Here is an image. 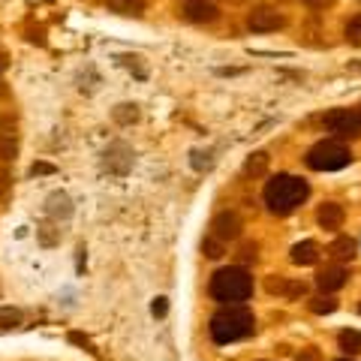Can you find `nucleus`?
Instances as JSON below:
<instances>
[{
    "label": "nucleus",
    "instance_id": "obj_23",
    "mask_svg": "<svg viewBox=\"0 0 361 361\" xmlns=\"http://www.w3.org/2000/svg\"><path fill=\"white\" fill-rule=\"evenodd\" d=\"M70 341H73V343H78V346H85V349H87V353H97V349H94V346H90V341H87V337H85V334H78V331H73V334H70Z\"/></svg>",
    "mask_w": 361,
    "mask_h": 361
},
{
    "label": "nucleus",
    "instance_id": "obj_27",
    "mask_svg": "<svg viewBox=\"0 0 361 361\" xmlns=\"http://www.w3.org/2000/svg\"><path fill=\"white\" fill-rule=\"evenodd\" d=\"M30 172H33V175H42V172H51V166H45V163H37V166L30 169Z\"/></svg>",
    "mask_w": 361,
    "mask_h": 361
},
{
    "label": "nucleus",
    "instance_id": "obj_24",
    "mask_svg": "<svg viewBox=\"0 0 361 361\" xmlns=\"http://www.w3.org/2000/svg\"><path fill=\"white\" fill-rule=\"evenodd\" d=\"M151 310H154V316H166V310H169V304H166V298H157Z\"/></svg>",
    "mask_w": 361,
    "mask_h": 361
},
{
    "label": "nucleus",
    "instance_id": "obj_19",
    "mask_svg": "<svg viewBox=\"0 0 361 361\" xmlns=\"http://www.w3.org/2000/svg\"><path fill=\"white\" fill-rule=\"evenodd\" d=\"M268 292H271V295H286V289H289V283H286V280H280V277H268Z\"/></svg>",
    "mask_w": 361,
    "mask_h": 361
},
{
    "label": "nucleus",
    "instance_id": "obj_25",
    "mask_svg": "<svg viewBox=\"0 0 361 361\" xmlns=\"http://www.w3.org/2000/svg\"><path fill=\"white\" fill-rule=\"evenodd\" d=\"M307 6H313V9H322V6H331L334 0H304Z\"/></svg>",
    "mask_w": 361,
    "mask_h": 361
},
{
    "label": "nucleus",
    "instance_id": "obj_3",
    "mask_svg": "<svg viewBox=\"0 0 361 361\" xmlns=\"http://www.w3.org/2000/svg\"><path fill=\"white\" fill-rule=\"evenodd\" d=\"M250 292H253V277L244 268H220L211 277V295L217 301L235 304V301L250 298Z\"/></svg>",
    "mask_w": 361,
    "mask_h": 361
},
{
    "label": "nucleus",
    "instance_id": "obj_20",
    "mask_svg": "<svg viewBox=\"0 0 361 361\" xmlns=\"http://www.w3.org/2000/svg\"><path fill=\"white\" fill-rule=\"evenodd\" d=\"M202 250H205V256H211V259L223 256V247H220V241H214V238H208L205 244H202Z\"/></svg>",
    "mask_w": 361,
    "mask_h": 361
},
{
    "label": "nucleus",
    "instance_id": "obj_10",
    "mask_svg": "<svg viewBox=\"0 0 361 361\" xmlns=\"http://www.w3.org/2000/svg\"><path fill=\"white\" fill-rule=\"evenodd\" d=\"M316 220H319L322 229H341L343 226V208L337 205V202H325V205L319 208V214H316Z\"/></svg>",
    "mask_w": 361,
    "mask_h": 361
},
{
    "label": "nucleus",
    "instance_id": "obj_8",
    "mask_svg": "<svg viewBox=\"0 0 361 361\" xmlns=\"http://www.w3.org/2000/svg\"><path fill=\"white\" fill-rule=\"evenodd\" d=\"M184 16L190 18V21H214L220 16V9H217V4L214 0H187L184 4Z\"/></svg>",
    "mask_w": 361,
    "mask_h": 361
},
{
    "label": "nucleus",
    "instance_id": "obj_22",
    "mask_svg": "<svg viewBox=\"0 0 361 361\" xmlns=\"http://www.w3.org/2000/svg\"><path fill=\"white\" fill-rule=\"evenodd\" d=\"M16 157V142H0V160H13Z\"/></svg>",
    "mask_w": 361,
    "mask_h": 361
},
{
    "label": "nucleus",
    "instance_id": "obj_5",
    "mask_svg": "<svg viewBox=\"0 0 361 361\" xmlns=\"http://www.w3.org/2000/svg\"><path fill=\"white\" fill-rule=\"evenodd\" d=\"M325 130H329L331 135H337V139H355V135H361V115L358 109H334L329 111V115L322 118Z\"/></svg>",
    "mask_w": 361,
    "mask_h": 361
},
{
    "label": "nucleus",
    "instance_id": "obj_1",
    "mask_svg": "<svg viewBox=\"0 0 361 361\" xmlns=\"http://www.w3.org/2000/svg\"><path fill=\"white\" fill-rule=\"evenodd\" d=\"M310 193V187H307V180H301L295 175H274L265 184V202H268V208L274 211V214H292L304 199H307Z\"/></svg>",
    "mask_w": 361,
    "mask_h": 361
},
{
    "label": "nucleus",
    "instance_id": "obj_18",
    "mask_svg": "<svg viewBox=\"0 0 361 361\" xmlns=\"http://www.w3.org/2000/svg\"><path fill=\"white\" fill-rule=\"evenodd\" d=\"M13 135H16L13 115H0V139H13Z\"/></svg>",
    "mask_w": 361,
    "mask_h": 361
},
{
    "label": "nucleus",
    "instance_id": "obj_21",
    "mask_svg": "<svg viewBox=\"0 0 361 361\" xmlns=\"http://www.w3.org/2000/svg\"><path fill=\"white\" fill-rule=\"evenodd\" d=\"M295 361H322V355H319V349H301V353L295 355Z\"/></svg>",
    "mask_w": 361,
    "mask_h": 361
},
{
    "label": "nucleus",
    "instance_id": "obj_15",
    "mask_svg": "<svg viewBox=\"0 0 361 361\" xmlns=\"http://www.w3.org/2000/svg\"><path fill=\"white\" fill-rule=\"evenodd\" d=\"M310 310H313V313H334V310H337V301L329 298V295H319V298L310 301Z\"/></svg>",
    "mask_w": 361,
    "mask_h": 361
},
{
    "label": "nucleus",
    "instance_id": "obj_7",
    "mask_svg": "<svg viewBox=\"0 0 361 361\" xmlns=\"http://www.w3.org/2000/svg\"><path fill=\"white\" fill-rule=\"evenodd\" d=\"M211 229H214V238H217V241H229V238H238L244 226H241L238 214H220V217L214 220Z\"/></svg>",
    "mask_w": 361,
    "mask_h": 361
},
{
    "label": "nucleus",
    "instance_id": "obj_26",
    "mask_svg": "<svg viewBox=\"0 0 361 361\" xmlns=\"http://www.w3.org/2000/svg\"><path fill=\"white\" fill-rule=\"evenodd\" d=\"M6 187H9V175H6V172H0V196L6 193Z\"/></svg>",
    "mask_w": 361,
    "mask_h": 361
},
{
    "label": "nucleus",
    "instance_id": "obj_13",
    "mask_svg": "<svg viewBox=\"0 0 361 361\" xmlns=\"http://www.w3.org/2000/svg\"><path fill=\"white\" fill-rule=\"evenodd\" d=\"M329 253L334 259H353L355 256V241L353 238H337L331 247H329Z\"/></svg>",
    "mask_w": 361,
    "mask_h": 361
},
{
    "label": "nucleus",
    "instance_id": "obj_4",
    "mask_svg": "<svg viewBox=\"0 0 361 361\" xmlns=\"http://www.w3.org/2000/svg\"><path fill=\"white\" fill-rule=\"evenodd\" d=\"M349 163H353V154L337 142H319L307 151V166L316 169V172H337V169H343Z\"/></svg>",
    "mask_w": 361,
    "mask_h": 361
},
{
    "label": "nucleus",
    "instance_id": "obj_6",
    "mask_svg": "<svg viewBox=\"0 0 361 361\" xmlns=\"http://www.w3.org/2000/svg\"><path fill=\"white\" fill-rule=\"evenodd\" d=\"M247 25L256 33H271V30L283 27V16H280L274 6H256L253 13L247 16Z\"/></svg>",
    "mask_w": 361,
    "mask_h": 361
},
{
    "label": "nucleus",
    "instance_id": "obj_28",
    "mask_svg": "<svg viewBox=\"0 0 361 361\" xmlns=\"http://www.w3.org/2000/svg\"><path fill=\"white\" fill-rule=\"evenodd\" d=\"M4 66H6V61H4V58H0V73H4Z\"/></svg>",
    "mask_w": 361,
    "mask_h": 361
},
{
    "label": "nucleus",
    "instance_id": "obj_14",
    "mask_svg": "<svg viewBox=\"0 0 361 361\" xmlns=\"http://www.w3.org/2000/svg\"><path fill=\"white\" fill-rule=\"evenodd\" d=\"M341 349H343V353H349V355L361 353V331H353V329L341 331Z\"/></svg>",
    "mask_w": 361,
    "mask_h": 361
},
{
    "label": "nucleus",
    "instance_id": "obj_30",
    "mask_svg": "<svg viewBox=\"0 0 361 361\" xmlns=\"http://www.w3.org/2000/svg\"><path fill=\"white\" fill-rule=\"evenodd\" d=\"M358 115H361V109H358Z\"/></svg>",
    "mask_w": 361,
    "mask_h": 361
},
{
    "label": "nucleus",
    "instance_id": "obj_29",
    "mask_svg": "<svg viewBox=\"0 0 361 361\" xmlns=\"http://www.w3.org/2000/svg\"><path fill=\"white\" fill-rule=\"evenodd\" d=\"M341 361H349V358H341Z\"/></svg>",
    "mask_w": 361,
    "mask_h": 361
},
{
    "label": "nucleus",
    "instance_id": "obj_11",
    "mask_svg": "<svg viewBox=\"0 0 361 361\" xmlns=\"http://www.w3.org/2000/svg\"><path fill=\"white\" fill-rule=\"evenodd\" d=\"M316 259H319V247L313 241H301V244L292 247V262L295 265H313Z\"/></svg>",
    "mask_w": 361,
    "mask_h": 361
},
{
    "label": "nucleus",
    "instance_id": "obj_2",
    "mask_svg": "<svg viewBox=\"0 0 361 361\" xmlns=\"http://www.w3.org/2000/svg\"><path fill=\"white\" fill-rule=\"evenodd\" d=\"M256 329V319L247 307H226L211 319V337L217 343H232L241 337H250Z\"/></svg>",
    "mask_w": 361,
    "mask_h": 361
},
{
    "label": "nucleus",
    "instance_id": "obj_12",
    "mask_svg": "<svg viewBox=\"0 0 361 361\" xmlns=\"http://www.w3.org/2000/svg\"><path fill=\"white\" fill-rule=\"evenodd\" d=\"M106 6L118 16H142L145 13V0H106Z\"/></svg>",
    "mask_w": 361,
    "mask_h": 361
},
{
    "label": "nucleus",
    "instance_id": "obj_17",
    "mask_svg": "<svg viewBox=\"0 0 361 361\" xmlns=\"http://www.w3.org/2000/svg\"><path fill=\"white\" fill-rule=\"evenodd\" d=\"M346 39L353 42V45H361V13L355 18H349V25H346Z\"/></svg>",
    "mask_w": 361,
    "mask_h": 361
},
{
    "label": "nucleus",
    "instance_id": "obj_9",
    "mask_svg": "<svg viewBox=\"0 0 361 361\" xmlns=\"http://www.w3.org/2000/svg\"><path fill=\"white\" fill-rule=\"evenodd\" d=\"M343 283H346V268H341V265H325L319 274H316V286L322 292H334Z\"/></svg>",
    "mask_w": 361,
    "mask_h": 361
},
{
    "label": "nucleus",
    "instance_id": "obj_16",
    "mask_svg": "<svg viewBox=\"0 0 361 361\" xmlns=\"http://www.w3.org/2000/svg\"><path fill=\"white\" fill-rule=\"evenodd\" d=\"M21 322V313L18 310H13V307H4V310H0V329H16V325Z\"/></svg>",
    "mask_w": 361,
    "mask_h": 361
}]
</instances>
